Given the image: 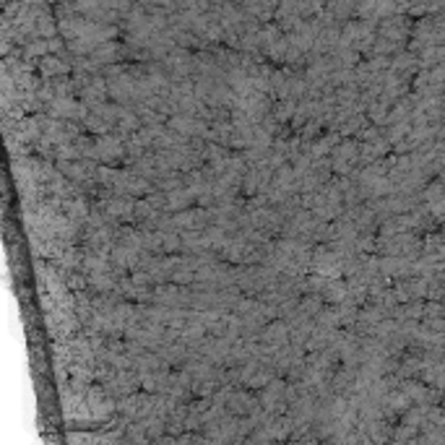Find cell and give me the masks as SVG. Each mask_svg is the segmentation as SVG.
I'll return each mask as SVG.
<instances>
[{"mask_svg": "<svg viewBox=\"0 0 445 445\" xmlns=\"http://www.w3.org/2000/svg\"><path fill=\"white\" fill-rule=\"evenodd\" d=\"M120 156H126V141L115 133H107L97 141V159H105V162H115Z\"/></svg>", "mask_w": 445, "mask_h": 445, "instance_id": "obj_1", "label": "cell"}, {"mask_svg": "<svg viewBox=\"0 0 445 445\" xmlns=\"http://www.w3.org/2000/svg\"><path fill=\"white\" fill-rule=\"evenodd\" d=\"M263 344H269L271 349L281 347V344H287V339H289V326L284 323V320H276V323H271L269 329H263Z\"/></svg>", "mask_w": 445, "mask_h": 445, "instance_id": "obj_2", "label": "cell"}, {"mask_svg": "<svg viewBox=\"0 0 445 445\" xmlns=\"http://www.w3.org/2000/svg\"><path fill=\"white\" fill-rule=\"evenodd\" d=\"M39 70H42V76H63L66 70H68V63H63V58H55V55H47V58H42L39 63Z\"/></svg>", "mask_w": 445, "mask_h": 445, "instance_id": "obj_3", "label": "cell"}]
</instances>
